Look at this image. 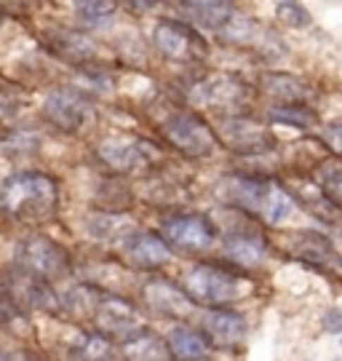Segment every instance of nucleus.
Here are the masks:
<instances>
[{
    "instance_id": "nucleus-15",
    "label": "nucleus",
    "mask_w": 342,
    "mask_h": 361,
    "mask_svg": "<svg viewBox=\"0 0 342 361\" xmlns=\"http://www.w3.org/2000/svg\"><path fill=\"white\" fill-rule=\"evenodd\" d=\"M225 259L238 268H259L270 257L267 238L254 228H233L225 235Z\"/></svg>"
},
{
    "instance_id": "nucleus-30",
    "label": "nucleus",
    "mask_w": 342,
    "mask_h": 361,
    "mask_svg": "<svg viewBox=\"0 0 342 361\" xmlns=\"http://www.w3.org/2000/svg\"><path fill=\"white\" fill-rule=\"evenodd\" d=\"M115 3H107V0H86V3H78L75 13L80 19V25L86 27H107L113 22L115 13Z\"/></svg>"
},
{
    "instance_id": "nucleus-7",
    "label": "nucleus",
    "mask_w": 342,
    "mask_h": 361,
    "mask_svg": "<svg viewBox=\"0 0 342 361\" xmlns=\"http://www.w3.org/2000/svg\"><path fill=\"white\" fill-rule=\"evenodd\" d=\"M164 137L166 142L174 150L185 155V158H206L214 153L216 147V134L214 129L195 113L179 110L174 116L164 121Z\"/></svg>"
},
{
    "instance_id": "nucleus-37",
    "label": "nucleus",
    "mask_w": 342,
    "mask_h": 361,
    "mask_svg": "<svg viewBox=\"0 0 342 361\" xmlns=\"http://www.w3.org/2000/svg\"><path fill=\"white\" fill-rule=\"evenodd\" d=\"M128 8L131 11H150V8H155V3H128Z\"/></svg>"
},
{
    "instance_id": "nucleus-14",
    "label": "nucleus",
    "mask_w": 342,
    "mask_h": 361,
    "mask_svg": "<svg viewBox=\"0 0 342 361\" xmlns=\"http://www.w3.org/2000/svg\"><path fill=\"white\" fill-rule=\"evenodd\" d=\"M216 35L222 43H236V46H249L254 51L270 56V49H279L283 54L281 40L259 25L254 16H243V13H233L225 25L216 30Z\"/></svg>"
},
{
    "instance_id": "nucleus-1",
    "label": "nucleus",
    "mask_w": 342,
    "mask_h": 361,
    "mask_svg": "<svg viewBox=\"0 0 342 361\" xmlns=\"http://www.w3.org/2000/svg\"><path fill=\"white\" fill-rule=\"evenodd\" d=\"M214 198L230 209H238L249 217L267 225H281L294 214V195L281 182L257 174H228L214 185Z\"/></svg>"
},
{
    "instance_id": "nucleus-9",
    "label": "nucleus",
    "mask_w": 342,
    "mask_h": 361,
    "mask_svg": "<svg viewBox=\"0 0 342 361\" xmlns=\"http://www.w3.org/2000/svg\"><path fill=\"white\" fill-rule=\"evenodd\" d=\"M43 116L54 129L64 131V134H78V131H83L86 126L94 123L97 110H94V104L83 91L59 89L46 99Z\"/></svg>"
},
{
    "instance_id": "nucleus-27",
    "label": "nucleus",
    "mask_w": 342,
    "mask_h": 361,
    "mask_svg": "<svg viewBox=\"0 0 342 361\" xmlns=\"http://www.w3.org/2000/svg\"><path fill=\"white\" fill-rule=\"evenodd\" d=\"M270 121H276L281 126H294V129H313L318 123V116L307 104H273Z\"/></svg>"
},
{
    "instance_id": "nucleus-3",
    "label": "nucleus",
    "mask_w": 342,
    "mask_h": 361,
    "mask_svg": "<svg viewBox=\"0 0 342 361\" xmlns=\"http://www.w3.org/2000/svg\"><path fill=\"white\" fill-rule=\"evenodd\" d=\"M182 292L193 305H206L209 310L228 308L233 300H238L241 281L236 273L219 265H195L182 276Z\"/></svg>"
},
{
    "instance_id": "nucleus-16",
    "label": "nucleus",
    "mask_w": 342,
    "mask_h": 361,
    "mask_svg": "<svg viewBox=\"0 0 342 361\" xmlns=\"http://www.w3.org/2000/svg\"><path fill=\"white\" fill-rule=\"evenodd\" d=\"M142 302L152 313H158L164 319H174V322L185 319L193 310V302L182 292V286L171 284L166 279H150V281H145L142 284Z\"/></svg>"
},
{
    "instance_id": "nucleus-4",
    "label": "nucleus",
    "mask_w": 342,
    "mask_h": 361,
    "mask_svg": "<svg viewBox=\"0 0 342 361\" xmlns=\"http://www.w3.org/2000/svg\"><path fill=\"white\" fill-rule=\"evenodd\" d=\"M188 97H190V102L209 104L212 110H219V113H228V118H236L243 116L252 89L243 78L233 75V73H206L188 86Z\"/></svg>"
},
{
    "instance_id": "nucleus-17",
    "label": "nucleus",
    "mask_w": 342,
    "mask_h": 361,
    "mask_svg": "<svg viewBox=\"0 0 342 361\" xmlns=\"http://www.w3.org/2000/svg\"><path fill=\"white\" fill-rule=\"evenodd\" d=\"M123 257L137 271H158L171 262V249L161 235L145 231H134L123 241Z\"/></svg>"
},
{
    "instance_id": "nucleus-36",
    "label": "nucleus",
    "mask_w": 342,
    "mask_h": 361,
    "mask_svg": "<svg viewBox=\"0 0 342 361\" xmlns=\"http://www.w3.org/2000/svg\"><path fill=\"white\" fill-rule=\"evenodd\" d=\"M8 361H40L35 353H30V350H19V353H13Z\"/></svg>"
},
{
    "instance_id": "nucleus-29",
    "label": "nucleus",
    "mask_w": 342,
    "mask_h": 361,
    "mask_svg": "<svg viewBox=\"0 0 342 361\" xmlns=\"http://www.w3.org/2000/svg\"><path fill=\"white\" fill-rule=\"evenodd\" d=\"M316 180L331 204L342 207V161H321Z\"/></svg>"
},
{
    "instance_id": "nucleus-31",
    "label": "nucleus",
    "mask_w": 342,
    "mask_h": 361,
    "mask_svg": "<svg viewBox=\"0 0 342 361\" xmlns=\"http://www.w3.org/2000/svg\"><path fill=\"white\" fill-rule=\"evenodd\" d=\"M38 145H40L38 134L16 129V131H11L6 140H0V150L8 155V158H27V155H32L38 150Z\"/></svg>"
},
{
    "instance_id": "nucleus-23",
    "label": "nucleus",
    "mask_w": 342,
    "mask_h": 361,
    "mask_svg": "<svg viewBox=\"0 0 342 361\" xmlns=\"http://www.w3.org/2000/svg\"><path fill=\"white\" fill-rule=\"evenodd\" d=\"M102 297H104V292H102L99 286L78 284V286H70L64 292V297H59V308L70 319H75V322H91L97 308H99Z\"/></svg>"
},
{
    "instance_id": "nucleus-13",
    "label": "nucleus",
    "mask_w": 342,
    "mask_h": 361,
    "mask_svg": "<svg viewBox=\"0 0 342 361\" xmlns=\"http://www.w3.org/2000/svg\"><path fill=\"white\" fill-rule=\"evenodd\" d=\"M161 233H164L161 238L169 244V249L174 246L179 252H190V255L206 252L216 238V228L212 225V219L201 217V214H174V217L164 219Z\"/></svg>"
},
{
    "instance_id": "nucleus-35",
    "label": "nucleus",
    "mask_w": 342,
    "mask_h": 361,
    "mask_svg": "<svg viewBox=\"0 0 342 361\" xmlns=\"http://www.w3.org/2000/svg\"><path fill=\"white\" fill-rule=\"evenodd\" d=\"M324 329L331 335H340L342 332V308H331L324 313Z\"/></svg>"
},
{
    "instance_id": "nucleus-2",
    "label": "nucleus",
    "mask_w": 342,
    "mask_h": 361,
    "mask_svg": "<svg viewBox=\"0 0 342 361\" xmlns=\"http://www.w3.org/2000/svg\"><path fill=\"white\" fill-rule=\"evenodd\" d=\"M0 207L16 222L40 225L59 212V182L43 171L11 174L0 188Z\"/></svg>"
},
{
    "instance_id": "nucleus-19",
    "label": "nucleus",
    "mask_w": 342,
    "mask_h": 361,
    "mask_svg": "<svg viewBox=\"0 0 342 361\" xmlns=\"http://www.w3.org/2000/svg\"><path fill=\"white\" fill-rule=\"evenodd\" d=\"M46 46L51 49L54 56H59L70 65H86L97 54V46L83 32L64 30V27H54V30L46 32Z\"/></svg>"
},
{
    "instance_id": "nucleus-24",
    "label": "nucleus",
    "mask_w": 342,
    "mask_h": 361,
    "mask_svg": "<svg viewBox=\"0 0 342 361\" xmlns=\"http://www.w3.org/2000/svg\"><path fill=\"white\" fill-rule=\"evenodd\" d=\"M121 356L123 361H169V348L158 335L142 329L140 335L121 343Z\"/></svg>"
},
{
    "instance_id": "nucleus-11",
    "label": "nucleus",
    "mask_w": 342,
    "mask_h": 361,
    "mask_svg": "<svg viewBox=\"0 0 342 361\" xmlns=\"http://www.w3.org/2000/svg\"><path fill=\"white\" fill-rule=\"evenodd\" d=\"M99 161L118 174H131L140 169H152L161 161V150L147 140H118L110 137L97 147Z\"/></svg>"
},
{
    "instance_id": "nucleus-21",
    "label": "nucleus",
    "mask_w": 342,
    "mask_h": 361,
    "mask_svg": "<svg viewBox=\"0 0 342 361\" xmlns=\"http://www.w3.org/2000/svg\"><path fill=\"white\" fill-rule=\"evenodd\" d=\"M166 348L171 361H206L212 343L206 340L201 329L193 326H177L166 337Z\"/></svg>"
},
{
    "instance_id": "nucleus-40",
    "label": "nucleus",
    "mask_w": 342,
    "mask_h": 361,
    "mask_svg": "<svg viewBox=\"0 0 342 361\" xmlns=\"http://www.w3.org/2000/svg\"><path fill=\"white\" fill-rule=\"evenodd\" d=\"M340 345H342V340H340Z\"/></svg>"
},
{
    "instance_id": "nucleus-25",
    "label": "nucleus",
    "mask_w": 342,
    "mask_h": 361,
    "mask_svg": "<svg viewBox=\"0 0 342 361\" xmlns=\"http://www.w3.org/2000/svg\"><path fill=\"white\" fill-rule=\"evenodd\" d=\"M179 8L190 13V19L198 27H209V30H219L236 13L233 3H222V0H188Z\"/></svg>"
},
{
    "instance_id": "nucleus-8",
    "label": "nucleus",
    "mask_w": 342,
    "mask_h": 361,
    "mask_svg": "<svg viewBox=\"0 0 342 361\" xmlns=\"http://www.w3.org/2000/svg\"><path fill=\"white\" fill-rule=\"evenodd\" d=\"M152 40H155V49L174 65H190L206 56V40L188 22H177V19L158 22L152 30Z\"/></svg>"
},
{
    "instance_id": "nucleus-26",
    "label": "nucleus",
    "mask_w": 342,
    "mask_h": 361,
    "mask_svg": "<svg viewBox=\"0 0 342 361\" xmlns=\"http://www.w3.org/2000/svg\"><path fill=\"white\" fill-rule=\"evenodd\" d=\"M115 345L102 337L99 332H89V335H80L70 348V359L73 361H113Z\"/></svg>"
},
{
    "instance_id": "nucleus-22",
    "label": "nucleus",
    "mask_w": 342,
    "mask_h": 361,
    "mask_svg": "<svg viewBox=\"0 0 342 361\" xmlns=\"http://www.w3.org/2000/svg\"><path fill=\"white\" fill-rule=\"evenodd\" d=\"M262 89L281 104H307L313 97V89L305 83L303 78L289 75V73H265L262 75Z\"/></svg>"
},
{
    "instance_id": "nucleus-5",
    "label": "nucleus",
    "mask_w": 342,
    "mask_h": 361,
    "mask_svg": "<svg viewBox=\"0 0 342 361\" xmlns=\"http://www.w3.org/2000/svg\"><path fill=\"white\" fill-rule=\"evenodd\" d=\"M16 268L38 276L43 281H56L73 271V257L62 244L46 235H30L16 246Z\"/></svg>"
},
{
    "instance_id": "nucleus-28",
    "label": "nucleus",
    "mask_w": 342,
    "mask_h": 361,
    "mask_svg": "<svg viewBox=\"0 0 342 361\" xmlns=\"http://www.w3.org/2000/svg\"><path fill=\"white\" fill-rule=\"evenodd\" d=\"M297 195H300V201H303L305 207L313 212V217H318L321 222H337L340 219V207L331 204L321 188H313V185L310 188H300Z\"/></svg>"
},
{
    "instance_id": "nucleus-12",
    "label": "nucleus",
    "mask_w": 342,
    "mask_h": 361,
    "mask_svg": "<svg viewBox=\"0 0 342 361\" xmlns=\"http://www.w3.org/2000/svg\"><path fill=\"white\" fill-rule=\"evenodd\" d=\"M219 140L225 142L228 150L246 155V158H257V155H267L276 150V140L267 131V126L246 116L225 118L219 126Z\"/></svg>"
},
{
    "instance_id": "nucleus-10",
    "label": "nucleus",
    "mask_w": 342,
    "mask_h": 361,
    "mask_svg": "<svg viewBox=\"0 0 342 361\" xmlns=\"http://www.w3.org/2000/svg\"><path fill=\"white\" fill-rule=\"evenodd\" d=\"M94 332H99L102 337H107L110 343L118 340V343H126L134 335H140L145 329L142 324V316L134 302H128L126 297H118V295H107L102 297L99 308L94 313Z\"/></svg>"
},
{
    "instance_id": "nucleus-34",
    "label": "nucleus",
    "mask_w": 342,
    "mask_h": 361,
    "mask_svg": "<svg viewBox=\"0 0 342 361\" xmlns=\"http://www.w3.org/2000/svg\"><path fill=\"white\" fill-rule=\"evenodd\" d=\"M324 142H326V147L342 161V118L326 126V131H324Z\"/></svg>"
},
{
    "instance_id": "nucleus-33",
    "label": "nucleus",
    "mask_w": 342,
    "mask_h": 361,
    "mask_svg": "<svg viewBox=\"0 0 342 361\" xmlns=\"http://www.w3.org/2000/svg\"><path fill=\"white\" fill-rule=\"evenodd\" d=\"M276 16H279L283 25L294 27V30H303V27H307L313 22V16L300 3H279L276 6Z\"/></svg>"
},
{
    "instance_id": "nucleus-18",
    "label": "nucleus",
    "mask_w": 342,
    "mask_h": 361,
    "mask_svg": "<svg viewBox=\"0 0 342 361\" xmlns=\"http://www.w3.org/2000/svg\"><path fill=\"white\" fill-rule=\"evenodd\" d=\"M201 332L212 345L219 348H236L246 337V319L230 308H214L203 313Z\"/></svg>"
},
{
    "instance_id": "nucleus-20",
    "label": "nucleus",
    "mask_w": 342,
    "mask_h": 361,
    "mask_svg": "<svg viewBox=\"0 0 342 361\" xmlns=\"http://www.w3.org/2000/svg\"><path fill=\"white\" fill-rule=\"evenodd\" d=\"M292 252L297 259H303L313 268H329V265H342V259L337 257L334 246L329 244L326 235L310 231H300L297 238L292 241Z\"/></svg>"
},
{
    "instance_id": "nucleus-6",
    "label": "nucleus",
    "mask_w": 342,
    "mask_h": 361,
    "mask_svg": "<svg viewBox=\"0 0 342 361\" xmlns=\"http://www.w3.org/2000/svg\"><path fill=\"white\" fill-rule=\"evenodd\" d=\"M0 295L6 297L19 313H27V310L62 313L59 297L51 289L49 281H43V279L22 271V268H13V271L3 273V279H0Z\"/></svg>"
},
{
    "instance_id": "nucleus-38",
    "label": "nucleus",
    "mask_w": 342,
    "mask_h": 361,
    "mask_svg": "<svg viewBox=\"0 0 342 361\" xmlns=\"http://www.w3.org/2000/svg\"><path fill=\"white\" fill-rule=\"evenodd\" d=\"M0 361H8V359H6V356H3V353H0Z\"/></svg>"
},
{
    "instance_id": "nucleus-39",
    "label": "nucleus",
    "mask_w": 342,
    "mask_h": 361,
    "mask_svg": "<svg viewBox=\"0 0 342 361\" xmlns=\"http://www.w3.org/2000/svg\"><path fill=\"white\" fill-rule=\"evenodd\" d=\"M0 22H3V13H0Z\"/></svg>"
},
{
    "instance_id": "nucleus-32",
    "label": "nucleus",
    "mask_w": 342,
    "mask_h": 361,
    "mask_svg": "<svg viewBox=\"0 0 342 361\" xmlns=\"http://www.w3.org/2000/svg\"><path fill=\"white\" fill-rule=\"evenodd\" d=\"M121 225H131L126 217H121V214H94L89 219V233L94 238H113V235H123V241H126L128 235L126 233H121Z\"/></svg>"
}]
</instances>
